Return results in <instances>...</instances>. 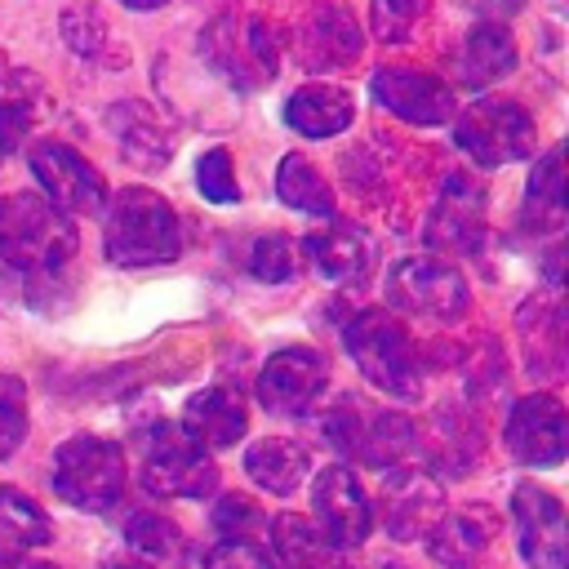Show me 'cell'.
I'll list each match as a JSON object with an SVG mask.
<instances>
[{
    "label": "cell",
    "instance_id": "obj_28",
    "mask_svg": "<svg viewBox=\"0 0 569 569\" xmlns=\"http://www.w3.org/2000/svg\"><path fill=\"white\" fill-rule=\"evenodd\" d=\"M525 222L533 231H556L565 222V178H560V151L551 147L525 187Z\"/></svg>",
    "mask_w": 569,
    "mask_h": 569
},
{
    "label": "cell",
    "instance_id": "obj_13",
    "mask_svg": "<svg viewBox=\"0 0 569 569\" xmlns=\"http://www.w3.org/2000/svg\"><path fill=\"white\" fill-rule=\"evenodd\" d=\"M569 418L565 405L547 391H533L525 400H516L511 418H507V449L525 462V467H560L565 462V436Z\"/></svg>",
    "mask_w": 569,
    "mask_h": 569
},
{
    "label": "cell",
    "instance_id": "obj_6",
    "mask_svg": "<svg viewBox=\"0 0 569 569\" xmlns=\"http://www.w3.org/2000/svg\"><path fill=\"white\" fill-rule=\"evenodd\" d=\"M453 142L485 169L511 164L533 151V116L520 102L485 98L462 107V116L453 120Z\"/></svg>",
    "mask_w": 569,
    "mask_h": 569
},
{
    "label": "cell",
    "instance_id": "obj_7",
    "mask_svg": "<svg viewBox=\"0 0 569 569\" xmlns=\"http://www.w3.org/2000/svg\"><path fill=\"white\" fill-rule=\"evenodd\" d=\"M200 53L240 89H253V84L271 80V71H276V36L267 31L262 18L227 13V18L209 22L200 36Z\"/></svg>",
    "mask_w": 569,
    "mask_h": 569
},
{
    "label": "cell",
    "instance_id": "obj_4",
    "mask_svg": "<svg viewBox=\"0 0 569 569\" xmlns=\"http://www.w3.org/2000/svg\"><path fill=\"white\" fill-rule=\"evenodd\" d=\"M142 485L156 498H209L218 489V467L182 422H156L142 440Z\"/></svg>",
    "mask_w": 569,
    "mask_h": 569
},
{
    "label": "cell",
    "instance_id": "obj_19",
    "mask_svg": "<svg viewBox=\"0 0 569 569\" xmlns=\"http://www.w3.org/2000/svg\"><path fill=\"white\" fill-rule=\"evenodd\" d=\"M427 556L440 565V569H471L489 538H493V520L489 511L480 507H467V511H453V516H440L431 529H427Z\"/></svg>",
    "mask_w": 569,
    "mask_h": 569
},
{
    "label": "cell",
    "instance_id": "obj_8",
    "mask_svg": "<svg viewBox=\"0 0 569 569\" xmlns=\"http://www.w3.org/2000/svg\"><path fill=\"white\" fill-rule=\"evenodd\" d=\"M387 302L427 316V320H458L467 311V280L440 258H405L387 271Z\"/></svg>",
    "mask_w": 569,
    "mask_h": 569
},
{
    "label": "cell",
    "instance_id": "obj_15",
    "mask_svg": "<svg viewBox=\"0 0 569 569\" xmlns=\"http://www.w3.org/2000/svg\"><path fill=\"white\" fill-rule=\"evenodd\" d=\"M373 98L409 120V124H445L453 116V89L431 76V71H418V67H382L373 71Z\"/></svg>",
    "mask_w": 569,
    "mask_h": 569
},
{
    "label": "cell",
    "instance_id": "obj_14",
    "mask_svg": "<svg viewBox=\"0 0 569 569\" xmlns=\"http://www.w3.org/2000/svg\"><path fill=\"white\" fill-rule=\"evenodd\" d=\"M511 516H516V533H520V556L533 569H565V551H569L565 533H569V525H565L560 498L538 489V485H516Z\"/></svg>",
    "mask_w": 569,
    "mask_h": 569
},
{
    "label": "cell",
    "instance_id": "obj_23",
    "mask_svg": "<svg viewBox=\"0 0 569 569\" xmlns=\"http://www.w3.org/2000/svg\"><path fill=\"white\" fill-rule=\"evenodd\" d=\"M271 551H276L280 569H342L338 547L307 516H289V511L276 516L271 520Z\"/></svg>",
    "mask_w": 569,
    "mask_h": 569
},
{
    "label": "cell",
    "instance_id": "obj_2",
    "mask_svg": "<svg viewBox=\"0 0 569 569\" xmlns=\"http://www.w3.org/2000/svg\"><path fill=\"white\" fill-rule=\"evenodd\" d=\"M76 253V227L36 191H13L0 200V258L13 271L40 276L58 271Z\"/></svg>",
    "mask_w": 569,
    "mask_h": 569
},
{
    "label": "cell",
    "instance_id": "obj_33",
    "mask_svg": "<svg viewBox=\"0 0 569 569\" xmlns=\"http://www.w3.org/2000/svg\"><path fill=\"white\" fill-rule=\"evenodd\" d=\"M196 187H200V196L213 200V204H236V200H240V182L231 178V156H227L222 147H213V151L200 156V164H196Z\"/></svg>",
    "mask_w": 569,
    "mask_h": 569
},
{
    "label": "cell",
    "instance_id": "obj_12",
    "mask_svg": "<svg viewBox=\"0 0 569 569\" xmlns=\"http://www.w3.org/2000/svg\"><path fill=\"white\" fill-rule=\"evenodd\" d=\"M311 511H316V525L320 533L333 542V547H360L373 529V507L356 480L351 467L333 462L316 476L311 485Z\"/></svg>",
    "mask_w": 569,
    "mask_h": 569
},
{
    "label": "cell",
    "instance_id": "obj_35",
    "mask_svg": "<svg viewBox=\"0 0 569 569\" xmlns=\"http://www.w3.org/2000/svg\"><path fill=\"white\" fill-rule=\"evenodd\" d=\"M418 18H422V0H373V13H369L373 36H378L382 44L409 40V31H413Z\"/></svg>",
    "mask_w": 569,
    "mask_h": 569
},
{
    "label": "cell",
    "instance_id": "obj_25",
    "mask_svg": "<svg viewBox=\"0 0 569 569\" xmlns=\"http://www.w3.org/2000/svg\"><path fill=\"white\" fill-rule=\"evenodd\" d=\"M307 471V453L293 440H253L244 449V476L267 493H293Z\"/></svg>",
    "mask_w": 569,
    "mask_h": 569
},
{
    "label": "cell",
    "instance_id": "obj_3",
    "mask_svg": "<svg viewBox=\"0 0 569 569\" xmlns=\"http://www.w3.org/2000/svg\"><path fill=\"white\" fill-rule=\"evenodd\" d=\"M342 342L356 360V369L387 396L396 400H413L422 391V360L418 347L409 338V329L387 316V311H360L351 316V325L342 329Z\"/></svg>",
    "mask_w": 569,
    "mask_h": 569
},
{
    "label": "cell",
    "instance_id": "obj_21",
    "mask_svg": "<svg viewBox=\"0 0 569 569\" xmlns=\"http://www.w3.org/2000/svg\"><path fill=\"white\" fill-rule=\"evenodd\" d=\"M298 53H302L307 67H342V62H351L360 53L356 18L347 9H338V4H320L307 18L302 36H298Z\"/></svg>",
    "mask_w": 569,
    "mask_h": 569
},
{
    "label": "cell",
    "instance_id": "obj_34",
    "mask_svg": "<svg viewBox=\"0 0 569 569\" xmlns=\"http://www.w3.org/2000/svg\"><path fill=\"white\" fill-rule=\"evenodd\" d=\"M262 525L258 502H249L244 493H227L213 507V529L222 533V542H249V533Z\"/></svg>",
    "mask_w": 569,
    "mask_h": 569
},
{
    "label": "cell",
    "instance_id": "obj_29",
    "mask_svg": "<svg viewBox=\"0 0 569 569\" xmlns=\"http://www.w3.org/2000/svg\"><path fill=\"white\" fill-rule=\"evenodd\" d=\"M111 129L120 138V151L129 164H142V169H156L164 156H169V142H164V129H156V120L138 107V102H120L111 111Z\"/></svg>",
    "mask_w": 569,
    "mask_h": 569
},
{
    "label": "cell",
    "instance_id": "obj_31",
    "mask_svg": "<svg viewBox=\"0 0 569 569\" xmlns=\"http://www.w3.org/2000/svg\"><path fill=\"white\" fill-rule=\"evenodd\" d=\"M249 276L262 280V284H280L298 271V253H293V240L289 236H258L249 244V258H244Z\"/></svg>",
    "mask_w": 569,
    "mask_h": 569
},
{
    "label": "cell",
    "instance_id": "obj_20",
    "mask_svg": "<svg viewBox=\"0 0 569 569\" xmlns=\"http://www.w3.org/2000/svg\"><path fill=\"white\" fill-rule=\"evenodd\" d=\"M182 427L204 445V449H227L244 436L249 427V413H244V400L227 387H204L187 400L182 409Z\"/></svg>",
    "mask_w": 569,
    "mask_h": 569
},
{
    "label": "cell",
    "instance_id": "obj_18",
    "mask_svg": "<svg viewBox=\"0 0 569 569\" xmlns=\"http://www.w3.org/2000/svg\"><path fill=\"white\" fill-rule=\"evenodd\" d=\"M516 67V40L507 27L498 22H480L462 36L458 53H453V76L467 84V89H485L493 80H502L507 71Z\"/></svg>",
    "mask_w": 569,
    "mask_h": 569
},
{
    "label": "cell",
    "instance_id": "obj_1",
    "mask_svg": "<svg viewBox=\"0 0 569 569\" xmlns=\"http://www.w3.org/2000/svg\"><path fill=\"white\" fill-rule=\"evenodd\" d=\"M178 249L182 227L164 196H156L151 187H124L111 196L102 222V253L116 267H156L178 258Z\"/></svg>",
    "mask_w": 569,
    "mask_h": 569
},
{
    "label": "cell",
    "instance_id": "obj_22",
    "mask_svg": "<svg viewBox=\"0 0 569 569\" xmlns=\"http://www.w3.org/2000/svg\"><path fill=\"white\" fill-rule=\"evenodd\" d=\"M351 116H356V102L338 84H302L284 102V120L302 138H333L351 124Z\"/></svg>",
    "mask_w": 569,
    "mask_h": 569
},
{
    "label": "cell",
    "instance_id": "obj_24",
    "mask_svg": "<svg viewBox=\"0 0 569 569\" xmlns=\"http://www.w3.org/2000/svg\"><path fill=\"white\" fill-rule=\"evenodd\" d=\"M53 538L49 516L13 485H0V560H18Z\"/></svg>",
    "mask_w": 569,
    "mask_h": 569
},
{
    "label": "cell",
    "instance_id": "obj_10",
    "mask_svg": "<svg viewBox=\"0 0 569 569\" xmlns=\"http://www.w3.org/2000/svg\"><path fill=\"white\" fill-rule=\"evenodd\" d=\"M485 236V182L476 173H449L445 191L436 196L422 240L440 253H471Z\"/></svg>",
    "mask_w": 569,
    "mask_h": 569
},
{
    "label": "cell",
    "instance_id": "obj_32",
    "mask_svg": "<svg viewBox=\"0 0 569 569\" xmlns=\"http://www.w3.org/2000/svg\"><path fill=\"white\" fill-rule=\"evenodd\" d=\"M27 436V391L13 373H0V458H9Z\"/></svg>",
    "mask_w": 569,
    "mask_h": 569
},
{
    "label": "cell",
    "instance_id": "obj_37",
    "mask_svg": "<svg viewBox=\"0 0 569 569\" xmlns=\"http://www.w3.org/2000/svg\"><path fill=\"white\" fill-rule=\"evenodd\" d=\"M36 111L27 102H0V156H9L18 142H27Z\"/></svg>",
    "mask_w": 569,
    "mask_h": 569
},
{
    "label": "cell",
    "instance_id": "obj_26",
    "mask_svg": "<svg viewBox=\"0 0 569 569\" xmlns=\"http://www.w3.org/2000/svg\"><path fill=\"white\" fill-rule=\"evenodd\" d=\"M276 191L289 209L298 213H311V218H333V191L325 182V173L307 160V156H284L280 169H276Z\"/></svg>",
    "mask_w": 569,
    "mask_h": 569
},
{
    "label": "cell",
    "instance_id": "obj_16",
    "mask_svg": "<svg viewBox=\"0 0 569 569\" xmlns=\"http://www.w3.org/2000/svg\"><path fill=\"white\" fill-rule=\"evenodd\" d=\"M445 511V493L440 480L427 476L422 467H396L382 480V525L396 542H409L418 533H427Z\"/></svg>",
    "mask_w": 569,
    "mask_h": 569
},
{
    "label": "cell",
    "instance_id": "obj_27",
    "mask_svg": "<svg viewBox=\"0 0 569 569\" xmlns=\"http://www.w3.org/2000/svg\"><path fill=\"white\" fill-rule=\"evenodd\" d=\"M413 445V422L400 418V413H369L360 409V427H356V458L369 462V467H387V462H400Z\"/></svg>",
    "mask_w": 569,
    "mask_h": 569
},
{
    "label": "cell",
    "instance_id": "obj_17",
    "mask_svg": "<svg viewBox=\"0 0 569 569\" xmlns=\"http://www.w3.org/2000/svg\"><path fill=\"white\" fill-rule=\"evenodd\" d=\"M307 258L311 267L329 280V284H356L369 276L373 267V240L360 231V227H347V222H333L325 231H311L307 240Z\"/></svg>",
    "mask_w": 569,
    "mask_h": 569
},
{
    "label": "cell",
    "instance_id": "obj_39",
    "mask_svg": "<svg viewBox=\"0 0 569 569\" xmlns=\"http://www.w3.org/2000/svg\"><path fill=\"white\" fill-rule=\"evenodd\" d=\"M0 569H58V565H49V560H27V556H18V560H0Z\"/></svg>",
    "mask_w": 569,
    "mask_h": 569
},
{
    "label": "cell",
    "instance_id": "obj_9",
    "mask_svg": "<svg viewBox=\"0 0 569 569\" xmlns=\"http://www.w3.org/2000/svg\"><path fill=\"white\" fill-rule=\"evenodd\" d=\"M31 173L40 182L44 200L62 213H98L107 204L98 169L80 151H71L67 142H53V138L36 142L31 147Z\"/></svg>",
    "mask_w": 569,
    "mask_h": 569
},
{
    "label": "cell",
    "instance_id": "obj_40",
    "mask_svg": "<svg viewBox=\"0 0 569 569\" xmlns=\"http://www.w3.org/2000/svg\"><path fill=\"white\" fill-rule=\"evenodd\" d=\"M124 4H129V9H160L164 0H124Z\"/></svg>",
    "mask_w": 569,
    "mask_h": 569
},
{
    "label": "cell",
    "instance_id": "obj_5",
    "mask_svg": "<svg viewBox=\"0 0 569 569\" xmlns=\"http://www.w3.org/2000/svg\"><path fill=\"white\" fill-rule=\"evenodd\" d=\"M53 489L80 511L116 507L124 489V453L102 436H71L53 453Z\"/></svg>",
    "mask_w": 569,
    "mask_h": 569
},
{
    "label": "cell",
    "instance_id": "obj_36",
    "mask_svg": "<svg viewBox=\"0 0 569 569\" xmlns=\"http://www.w3.org/2000/svg\"><path fill=\"white\" fill-rule=\"evenodd\" d=\"M204 569H276L271 556L253 542H218L209 556H204Z\"/></svg>",
    "mask_w": 569,
    "mask_h": 569
},
{
    "label": "cell",
    "instance_id": "obj_11",
    "mask_svg": "<svg viewBox=\"0 0 569 569\" xmlns=\"http://www.w3.org/2000/svg\"><path fill=\"white\" fill-rule=\"evenodd\" d=\"M325 382H329V365H325L320 351H311V347H284V351H276L262 365V373H258V400H262V409H271L280 418H298V413H307L320 400Z\"/></svg>",
    "mask_w": 569,
    "mask_h": 569
},
{
    "label": "cell",
    "instance_id": "obj_30",
    "mask_svg": "<svg viewBox=\"0 0 569 569\" xmlns=\"http://www.w3.org/2000/svg\"><path fill=\"white\" fill-rule=\"evenodd\" d=\"M124 542L147 565H173L182 560V529L160 511H133L124 520Z\"/></svg>",
    "mask_w": 569,
    "mask_h": 569
},
{
    "label": "cell",
    "instance_id": "obj_38",
    "mask_svg": "<svg viewBox=\"0 0 569 569\" xmlns=\"http://www.w3.org/2000/svg\"><path fill=\"white\" fill-rule=\"evenodd\" d=\"M462 4H467V9H476V13H485L489 22H498V18H511L525 0H462Z\"/></svg>",
    "mask_w": 569,
    "mask_h": 569
}]
</instances>
